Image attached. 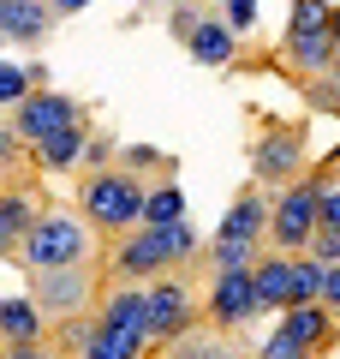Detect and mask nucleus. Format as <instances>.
I'll use <instances>...</instances> for the list:
<instances>
[{"label":"nucleus","mask_w":340,"mask_h":359,"mask_svg":"<svg viewBox=\"0 0 340 359\" xmlns=\"http://www.w3.org/2000/svg\"><path fill=\"white\" fill-rule=\"evenodd\" d=\"M143 204H150V192H143V180L132 174V168H90V174L78 180V210H84V222L101 228V233L143 228Z\"/></svg>","instance_id":"nucleus-1"},{"label":"nucleus","mask_w":340,"mask_h":359,"mask_svg":"<svg viewBox=\"0 0 340 359\" xmlns=\"http://www.w3.org/2000/svg\"><path fill=\"white\" fill-rule=\"evenodd\" d=\"M197 245H203V240H197V228H191V216H185V222H173V228H132L126 240L113 245V276H120V282L162 276V269L185 264Z\"/></svg>","instance_id":"nucleus-2"},{"label":"nucleus","mask_w":340,"mask_h":359,"mask_svg":"<svg viewBox=\"0 0 340 359\" xmlns=\"http://www.w3.org/2000/svg\"><path fill=\"white\" fill-rule=\"evenodd\" d=\"M323 186H328V168L311 180H292L287 192L275 198V216H269V245L275 252H287V257L311 252L316 228H323Z\"/></svg>","instance_id":"nucleus-3"},{"label":"nucleus","mask_w":340,"mask_h":359,"mask_svg":"<svg viewBox=\"0 0 340 359\" xmlns=\"http://www.w3.org/2000/svg\"><path fill=\"white\" fill-rule=\"evenodd\" d=\"M18 264L24 269H66V264H84L90 257V228L78 216H66V210H48V216L36 222V228L18 240Z\"/></svg>","instance_id":"nucleus-4"},{"label":"nucleus","mask_w":340,"mask_h":359,"mask_svg":"<svg viewBox=\"0 0 340 359\" xmlns=\"http://www.w3.org/2000/svg\"><path fill=\"white\" fill-rule=\"evenodd\" d=\"M30 299L42 306V318H84V306L96 299V276L84 264H66V269H30Z\"/></svg>","instance_id":"nucleus-5"},{"label":"nucleus","mask_w":340,"mask_h":359,"mask_svg":"<svg viewBox=\"0 0 340 359\" xmlns=\"http://www.w3.org/2000/svg\"><path fill=\"white\" fill-rule=\"evenodd\" d=\"M78 120H90L84 102H72V96H60V90H36V96H24V102L13 108V126H18V138H24L30 150H36L42 138H54V132L78 126Z\"/></svg>","instance_id":"nucleus-6"},{"label":"nucleus","mask_w":340,"mask_h":359,"mask_svg":"<svg viewBox=\"0 0 340 359\" xmlns=\"http://www.w3.org/2000/svg\"><path fill=\"white\" fill-rule=\"evenodd\" d=\"M150 330L162 347H173L179 335L197 330V294H191V282H179V276L150 282Z\"/></svg>","instance_id":"nucleus-7"},{"label":"nucleus","mask_w":340,"mask_h":359,"mask_svg":"<svg viewBox=\"0 0 340 359\" xmlns=\"http://www.w3.org/2000/svg\"><path fill=\"white\" fill-rule=\"evenodd\" d=\"M263 318V299H257V276L251 269H215V287H209V323L221 330H239V323Z\"/></svg>","instance_id":"nucleus-8"},{"label":"nucleus","mask_w":340,"mask_h":359,"mask_svg":"<svg viewBox=\"0 0 340 359\" xmlns=\"http://www.w3.org/2000/svg\"><path fill=\"white\" fill-rule=\"evenodd\" d=\"M304 168V126H275L257 138L251 150V174L263 180V186H281V180H299Z\"/></svg>","instance_id":"nucleus-9"},{"label":"nucleus","mask_w":340,"mask_h":359,"mask_svg":"<svg viewBox=\"0 0 340 359\" xmlns=\"http://www.w3.org/2000/svg\"><path fill=\"white\" fill-rule=\"evenodd\" d=\"M54 0H0V42H18V48H36L54 30Z\"/></svg>","instance_id":"nucleus-10"},{"label":"nucleus","mask_w":340,"mask_h":359,"mask_svg":"<svg viewBox=\"0 0 340 359\" xmlns=\"http://www.w3.org/2000/svg\"><path fill=\"white\" fill-rule=\"evenodd\" d=\"M101 323H113V330H143V335H155L150 330V287L143 282H113L108 294H101V311H96Z\"/></svg>","instance_id":"nucleus-11"},{"label":"nucleus","mask_w":340,"mask_h":359,"mask_svg":"<svg viewBox=\"0 0 340 359\" xmlns=\"http://www.w3.org/2000/svg\"><path fill=\"white\" fill-rule=\"evenodd\" d=\"M334 60H340V48H334V25H328V30H304V36H287V66H292V72H304V78H328V72H334Z\"/></svg>","instance_id":"nucleus-12"},{"label":"nucleus","mask_w":340,"mask_h":359,"mask_svg":"<svg viewBox=\"0 0 340 359\" xmlns=\"http://www.w3.org/2000/svg\"><path fill=\"white\" fill-rule=\"evenodd\" d=\"M42 216H48V210H42L36 192H0V257H13L18 240H24Z\"/></svg>","instance_id":"nucleus-13"},{"label":"nucleus","mask_w":340,"mask_h":359,"mask_svg":"<svg viewBox=\"0 0 340 359\" xmlns=\"http://www.w3.org/2000/svg\"><path fill=\"white\" fill-rule=\"evenodd\" d=\"M42 335H48V318H42L36 299H0V341L6 347H36Z\"/></svg>","instance_id":"nucleus-14"},{"label":"nucleus","mask_w":340,"mask_h":359,"mask_svg":"<svg viewBox=\"0 0 340 359\" xmlns=\"http://www.w3.org/2000/svg\"><path fill=\"white\" fill-rule=\"evenodd\" d=\"M269 216H275V204H269L263 192H239L227 204V216H221V240H263Z\"/></svg>","instance_id":"nucleus-15"},{"label":"nucleus","mask_w":340,"mask_h":359,"mask_svg":"<svg viewBox=\"0 0 340 359\" xmlns=\"http://www.w3.org/2000/svg\"><path fill=\"white\" fill-rule=\"evenodd\" d=\"M257 299H263V311H287L292 306V287H299V276H292V257L287 252H269L257 257Z\"/></svg>","instance_id":"nucleus-16"},{"label":"nucleus","mask_w":340,"mask_h":359,"mask_svg":"<svg viewBox=\"0 0 340 359\" xmlns=\"http://www.w3.org/2000/svg\"><path fill=\"white\" fill-rule=\"evenodd\" d=\"M185 48H191L197 66H227L233 54H239V30L227 25V18H203V25L185 36Z\"/></svg>","instance_id":"nucleus-17"},{"label":"nucleus","mask_w":340,"mask_h":359,"mask_svg":"<svg viewBox=\"0 0 340 359\" xmlns=\"http://www.w3.org/2000/svg\"><path fill=\"white\" fill-rule=\"evenodd\" d=\"M281 330L292 335V341H304L316 353V347H328L334 341V311L323 306V299H311V306H287L281 311Z\"/></svg>","instance_id":"nucleus-18"},{"label":"nucleus","mask_w":340,"mask_h":359,"mask_svg":"<svg viewBox=\"0 0 340 359\" xmlns=\"http://www.w3.org/2000/svg\"><path fill=\"white\" fill-rule=\"evenodd\" d=\"M150 347H155V335H143V330H113V323L96 318V335H90L84 359H150Z\"/></svg>","instance_id":"nucleus-19"},{"label":"nucleus","mask_w":340,"mask_h":359,"mask_svg":"<svg viewBox=\"0 0 340 359\" xmlns=\"http://www.w3.org/2000/svg\"><path fill=\"white\" fill-rule=\"evenodd\" d=\"M84 150H90V120H78V126H66V132H54V138H42L36 150H30V162H36V168H72Z\"/></svg>","instance_id":"nucleus-20"},{"label":"nucleus","mask_w":340,"mask_h":359,"mask_svg":"<svg viewBox=\"0 0 340 359\" xmlns=\"http://www.w3.org/2000/svg\"><path fill=\"white\" fill-rule=\"evenodd\" d=\"M173 222H185V192L179 186H155L150 204H143V228H173Z\"/></svg>","instance_id":"nucleus-21"},{"label":"nucleus","mask_w":340,"mask_h":359,"mask_svg":"<svg viewBox=\"0 0 340 359\" xmlns=\"http://www.w3.org/2000/svg\"><path fill=\"white\" fill-rule=\"evenodd\" d=\"M292 276H299V287H292V306H311V299H323V287H328V264H316L311 252H299V257H292Z\"/></svg>","instance_id":"nucleus-22"},{"label":"nucleus","mask_w":340,"mask_h":359,"mask_svg":"<svg viewBox=\"0 0 340 359\" xmlns=\"http://www.w3.org/2000/svg\"><path fill=\"white\" fill-rule=\"evenodd\" d=\"M334 25V0H292L287 13V36H304V30H328Z\"/></svg>","instance_id":"nucleus-23"},{"label":"nucleus","mask_w":340,"mask_h":359,"mask_svg":"<svg viewBox=\"0 0 340 359\" xmlns=\"http://www.w3.org/2000/svg\"><path fill=\"white\" fill-rule=\"evenodd\" d=\"M209 257H215V269H257V240H221L215 233Z\"/></svg>","instance_id":"nucleus-24"},{"label":"nucleus","mask_w":340,"mask_h":359,"mask_svg":"<svg viewBox=\"0 0 340 359\" xmlns=\"http://www.w3.org/2000/svg\"><path fill=\"white\" fill-rule=\"evenodd\" d=\"M173 359H233V341H221V335H179L173 341Z\"/></svg>","instance_id":"nucleus-25"},{"label":"nucleus","mask_w":340,"mask_h":359,"mask_svg":"<svg viewBox=\"0 0 340 359\" xmlns=\"http://www.w3.org/2000/svg\"><path fill=\"white\" fill-rule=\"evenodd\" d=\"M24 96H36L30 72H24V66H0V108H18Z\"/></svg>","instance_id":"nucleus-26"},{"label":"nucleus","mask_w":340,"mask_h":359,"mask_svg":"<svg viewBox=\"0 0 340 359\" xmlns=\"http://www.w3.org/2000/svg\"><path fill=\"white\" fill-rule=\"evenodd\" d=\"M257 359H311V347H304V341H292L287 330H275V335L263 341V353H257Z\"/></svg>","instance_id":"nucleus-27"},{"label":"nucleus","mask_w":340,"mask_h":359,"mask_svg":"<svg viewBox=\"0 0 340 359\" xmlns=\"http://www.w3.org/2000/svg\"><path fill=\"white\" fill-rule=\"evenodd\" d=\"M311 257L334 269V264H340V228H316V240H311Z\"/></svg>","instance_id":"nucleus-28"},{"label":"nucleus","mask_w":340,"mask_h":359,"mask_svg":"<svg viewBox=\"0 0 340 359\" xmlns=\"http://www.w3.org/2000/svg\"><path fill=\"white\" fill-rule=\"evenodd\" d=\"M323 228H340V180L323 186Z\"/></svg>","instance_id":"nucleus-29"},{"label":"nucleus","mask_w":340,"mask_h":359,"mask_svg":"<svg viewBox=\"0 0 340 359\" xmlns=\"http://www.w3.org/2000/svg\"><path fill=\"white\" fill-rule=\"evenodd\" d=\"M227 25H233V30H251L257 25V6H251V0H227Z\"/></svg>","instance_id":"nucleus-30"},{"label":"nucleus","mask_w":340,"mask_h":359,"mask_svg":"<svg viewBox=\"0 0 340 359\" xmlns=\"http://www.w3.org/2000/svg\"><path fill=\"white\" fill-rule=\"evenodd\" d=\"M323 306H328V311H334V318H340V264L328 269V287H323Z\"/></svg>","instance_id":"nucleus-31"},{"label":"nucleus","mask_w":340,"mask_h":359,"mask_svg":"<svg viewBox=\"0 0 340 359\" xmlns=\"http://www.w3.org/2000/svg\"><path fill=\"white\" fill-rule=\"evenodd\" d=\"M0 359H60V353H54V347H6V353H0Z\"/></svg>","instance_id":"nucleus-32"},{"label":"nucleus","mask_w":340,"mask_h":359,"mask_svg":"<svg viewBox=\"0 0 340 359\" xmlns=\"http://www.w3.org/2000/svg\"><path fill=\"white\" fill-rule=\"evenodd\" d=\"M84 6H90V0H54V13H60V18L66 13H84Z\"/></svg>","instance_id":"nucleus-33"},{"label":"nucleus","mask_w":340,"mask_h":359,"mask_svg":"<svg viewBox=\"0 0 340 359\" xmlns=\"http://www.w3.org/2000/svg\"><path fill=\"white\" fill-rule=\"evenodd\" d=\"M334 48H340V6H334Z\"/></svg>","instance_id":"nucleus-34"},{"label":"nucleus","mask_w":340,"mask_h":359,"mask_svg":"<svg viewBox=\"0 0 340 359\" xmlns=\"http://www.w3.org/2000/svg\"><path fill=\"white\" fill-rule=\"evenodd\" d=\"M251 6H257V0H251Z\"/></svg>","instance_id":"nucleus-35"},{"label":"nucleus","mask_w":340,"mask_h":359,"mask_svg":"<svg viewBox=\"0 0 340 359\" xmlns=\"http://www.w3.org/2000/svg\"><path fill=\"white\" fill-rule=\"evenodd\" d=\"M334 6H340V0H334Z\"/></svg>","instance_id":"nucleus-36"}]
</instances>
